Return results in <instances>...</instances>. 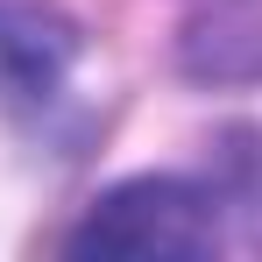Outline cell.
I'll list each match as a JSON object with an SVG mask.
<instances>
[{"label": "cell", "mask_w": 262, "mask_h": 262, "mask_svg": "<svg viewBox=\"0 0 262 262\" xmlns=\"http://www.w3.org/2000/svg\"><path fill=\"white\" fill-rule=\"evenodd\" d=\"M213 241L220 191L184 177H135L71 227V255H206Z\"/></svg>", "instance_id": "1"}, {"label": "cell", "mask_w": 262, "mask_h": 262, "mask_svg": "<svg viewBox=\"0 0 262 262\" xmlns=\"http://www.w3.org/2000/svg\"><path fill=\"white\" fill-rule=\"evenodd\" d=\"M71 21L50 7V0H0V71L14 92H50L57 71L71 64Z\"/></svg>", "instance_id": "2"}]
</instances>
